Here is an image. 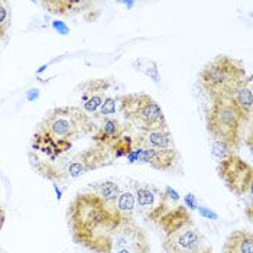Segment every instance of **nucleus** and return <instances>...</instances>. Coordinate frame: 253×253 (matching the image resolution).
Listing matches in <instances>:
<instances>
[{
  "instance_id": "9d476101",
  "label": "nucleus",
  "mask_w": 253,
  "mask_h": 253,
  "mask_svg": "<svg viewBox=\"0 0 253 253\" xmlns=\"http://www.w3.org/2000/svg\"><path fill=\"white\" fill-rule=\"evenodd\" d=\"M113 252L125 248L149 245L145 230L137 224L135 217H123L113 233Z\"/></svg>"
},
{
  "instance_id": "f8f14e48",
  "label": "nucleus",
  "mask_w": 253,
  "mask_h": 253,
  "mask_svg": "<svg viewBox=\"0 0 253 253\" xmlns=\"http://www.w3.org/2000/svg\"><path fill=\"white\" fill-rule=\"evenodd\" d=\"M227 100L236 109V112L242 116V119L248 123L252 119L253 106V91H252V77L246 78L240 83L233 91L227 96Z\"/></svg>"
},
{
  "instance_id": "aec40b11",
  "label": "nucleus",
  "mask_w": 253,
  "mask_h": 253,
  "mask_svg": "<svg viewBox=\"0 0 253 253\" xmlns=\"http://www.w3.org/2000/svg\"><path fill=\"white\" fill-rule=\"evenodd\" d=\"M119 98H120V96H112V97L106 98L104 103L101 104V107L98 109V113L96 119L115 116L117 109H119Z\"/></svg>"
},
{
  "instance_id": "4468645a",
  "label": "nucleus",
  "mask_w": 253,
  "mask_h": 253,
  "mask_svg": "<svg viewBox=\"0 0 253 253\" xmlns=\"http://www.w3.org/2000/svg\"><path fill=\"white\" fill-rule=\"evenodd\" d=\"M133 194L136 198V204L143 211H146V215L155 210L162 198V191L154 185H148V184L135 185Z\"/></svg>"
},
{
  "instance_id": "f257e3e1",
  "label": "nucleus",
  "mask_w": 253,
  "mask_h": 253,
  "mask_svg": "<svg viewBox=\"0 0 253 253\" xmlns=\"http://www.w3.org/2000/svg\"><path fill=\"white\" fill-rule=\"evenodd\" d=\"M122 215L93 191L78 193L68 206L73 240L94 253H113V233Z\"/></svg>"
},
{
  "instance_id": "5701e85b",
  "label": "nucleus",
  "mask_w": 253,
  "mask_h": 253,
  "mask_svg": "<svg viewBox=\"0 0 253 253\" xmlns=\"http://www.w3.org/2000/svg\"><path fill=\"white\" fill-rule=\"evenodd\" d=\"M184 203H185V207H188V209H191V210H195V209H197V201H195L194 194L185 195Z\"/></svg>"
},
{
  "instance_id": "39448f33",
  "label": "nucleus",
  "mask_w": 253,
  "mask_h": 253,
  "mask_svg": "<svg viewBox=\"0 0 253 253\" xmlns=\"http://www.w3.org/2000/svg\"><path fill=\"white\" fill-rule=\"evenodd\" d=\"M206 126L213 140H221L236 152L242 145L246 122L236 112L227 98H213L207 110Z\"/></svg>"
},
{
  "instance_id": "a211bd4d",
  "label": "nucleus",
  "mask_w": 253,
  "mask_h": 253,
  "mask_svg": "<svg viewBox=\"0 0 253 253\" xmlns=\"http://www.w3.org/2000/svg\"><path fill=\"white\" fill-rule=\"evenodd\" d=\"M137 146H139L137 136L125 133L110 149V155H112V158H126L127 155H130Z\"/></svg>"
},
{
  "instance_id": "ddd939ff",
  "label": "nucleus",
  "mask_w": 253,
  "mask_h": 253,
  "mask_svg": "<svg viewBox=\"0 0 253 253\" xmlns=\"http://www.w3.org/2000/svg\"><path fill=\"white\" fill-rule=\"evenodd\" d=\"M137 148H152V149H171L175 148L169 129H158L149 132H139Z\"/></svg>"
},
{
  "instance_id": "423d86ee",
  "label": "nucleus",
  "mask_w": 253,
  "mask_h": 253,
  "mask_svg": "<svg viewBox=\"0 0 253 253\" xmlns=\"http://www.w3.org/2000/svg\"><path fill=\"white\" fill-rule=\"evenodd\" d=\"M217 174L227 187V190L233 194L239 197L252 194V165L243 161L240 156L230 155L220 161L217 165Z\"/></svg>"
},
{
  "instance_id": "f03ea898",
  "label": "nucleus",
  "mask_w": 253,
  "mask_h": 253,
  "mask_svg": "<svg viewBox=\"0 0 253 253\" xmlns=\"http://www.w3.org/2000/svg\"><path fill=\"white\" fill-rule=\"evenodd\" d=\"M96 122L81 107L61 106L46 112L34 132L29 154L55 159L71 152L76 142L93 135Z\"/></svg>"
},
{
  "instance_id": "dca6fc26",
  "label": "nucleus",
  "mask_w": 253,
  "mask_h": 253,
  "mask_svg": "<svg viewBox=\"0 0 253 253\" xmlns=\"http://www.w3.org/2000/svg\"><path fill=\"white\" fill-rule=\"evenodd\" d=\"M90 188H91V191L94 193V194H97L107 206H110V207H115V203H116L117 197L120 194V191H122V188H120V185L115 182V181H110V179H107V181H101V182H96V184H91L90 185Z\"/></svg>"
},
{
  "instance_id": "1a4fd4ad",
  "label": "nucleus",
  "mask_w": 253,
  "mask_h": 253,
  "mask_svg": "<svg viewBox=\"0 0 253 253\" xmlns=\"http://www.w3.org/2000/svg\"><path fill=\"white\" fill-rule=\"evenodd\" d=\"M129 162H143L151 165L158 171H169L175 168L179 155L175 148L171 149H152V148H136L130 155L126 156Z\"/></svg>"
},
{
  "instance_id": "412c9836",
  "label": "nucleus",
  "mask_w": 253,
  "mask_h": 253,
  "mask_svg": "<svg viewBox=\"0 0 253 253\" xmlns=\"http://www.w3.org/2000/svg\"><path fill=\"white\" fill-rule=\"evenodd\" d=\"M213 155L220 162V161L229 158L230 155H234V152L232 151V148L229 145H226L224 142H221V140H213Z\"/></svg>"
},
{
  "instance_id": "0eeeda50",
  "label": "nucleus",
  "mask_w": 253,
  "mask_h": 253,
  "mask_svg": "<svg viewBox=\"0 0 253 253\" xmlns=\"http://www.w3.org/2000/svg\"><path fill=\"white\" fill-rule=\"evenodd\" d=\"M201 245L203 234L195 227L194 220L164 233L162 240L165 253H198L203 251Z\"/></svg>"
},
{
  "instance_id": "6e6552de",
  "label": "nucleus",
  "mask_w": 253,
  "mask_h": 253,
  "mask_svg": "<svg viewBox=\"0 0 253 253\" xmlns=\"http://www.w3.org/2000/svg\"><path fill=\"white\" fill-rule=\"evenodd\" d=\"M113 81L110 78H90L83 81L77 85V93L80 94V101L83 110L90 117H96L98 109L109 97L107 93L110 91Z\"/></svg>"
},
{
  "instance_id": "4be33fe9",
  "label": "nucleus",
  "mask_w": 253,
  "mask_h": 253,
  "mask_svg": "<svg viewBox=\"0 0 253 253\" xmlns=\"http://www.w3.org/2000/svg\"><path fill=\"white\" fill-rule=\"evenodd\" d=\"M113 253H151V245H142V246L125 248V249L115 251Z\"/></svg>"
},
{
  "instance_id": "f3484780",
  "label": "nucleus",
  "mask_w": 253,
  "mask_h": 253,
  "mask_svg": "<svg viewBox=\"0 0 253 253\" xmlns=\"http://www.w3.org/2000/svg\"><path fill=\"white\" fill-rule=\"evenodd\" d=\"M135 209H136L135 194L127 188L122 190L119 197H117L116 203H115V210L123 217H133Z\"/></svg>"
},
{
  "instance_id": "6ab92c4d",
  "label": "nucleus",
  "mask_w": 253,
  "mask_h": 253,
  "mask_svg": "<svg viewBox=\"0 0 253 253\" xmlns=\"http://www.w3.org/2000/svg\"><path fill=\"white\" fill-rule=\"evenodd\" d=\"M133 68L139 71V73H143L145 76L151 77L155 83H159L161 76H159V68H158V64L155 61L148 58H139L135 59L133 62Z\"/></svg>"
},
{
  "instance_id": "20e7f679",
  "label": "nucleus",
  "mask_w": 253,
  "mask_h": 253,
  "mask_svg": "<svg viewBox=\"0 0 253 253\" xmlns=\"http://www.w3.org/2000/svg\"><path fill=\"white\" fill-rule=\"evenodd\" d=\"M119 112L139 132L167 129L168 122L162 107L146 93H127L119 98Z\"/></svg>"
},
{
  "instance_id": "b1692460",
  "label": "nucleus",
  "mask_w": 253,
  "mask_h": 253,
  "mask_svg": "<svg viewBox=\"0 0 253 253\" xmlns=\"http://www.w3.org/2000/svg\"><path fill=\"white\" fill-rule=\"evenodd\" d=\"M198 253H213V251H211V248H207V249H203L201 252Z\"/></svg>"
},
{
  "instance_id": "2eb2a0df",
  "label": "nucleus",
  "mask_w": 253,
  "mask_h": 253,
  "mask_svg": "<svg viewBox=\"0 0 253 253\" xmlns=\"http://www.w3.org/2000/svg\"><path fill=\"white\" fill-rule=\"evenodd\" d=\"M223 253H253V236L249 230L230 233L223 245Z\"/></svg>"
},
{
  "instance_id": "7ed1b4c3",
  "label": "nucleus",
  "mask_w": 253,
  "mask_h": 253,
  "mask_svg": "<svg viewBox=\"0 0 253 253\" xmlns=\"http://www.w3.org/2000/svg\"><path fill=\"white\" fill-rule=\"evenodd\" d=\"M248 77L243 61L229 55H217L201 68L198 83L204 93L213 100L226 98Z\"/></svg>"
},
{
  "instance_id": "9b49d317",
  "label": "nucleus",
  "mask_w": 253,
  "mask_h": 253,
  "mask_svg": "<svg viewBox=\"0 0 253 253\" xmlns=\"http://www.w3.org/2000/svg\"><path fill=\"white\" fill-rule=\"evenodd\" d=\"M125 133H127L126 125L120 123L117 117H101L96 123V129L91 135V139L96 146L110 154V149L113 148V145Z\"/></svg>"
}]
</instances>
